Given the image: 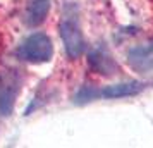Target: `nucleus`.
<instances>
[{
	"instance_id": "1",
	"label": "nucleus",
	"mask_w": 153,
	"mask_h": 148,
	"mask_svg": "<svg viewBox=\"0 0 153 148\" xmlns=\"http://www.w3.org/2000/svg\"><path fill=\"white\" fill-rule=\"evenodd\" d=\"M59 35L62 40L65 55L71 60H77L86 52V40L79 24V12L74 4H67L59 22Z\"/></svg>"
},
{
	"instance_id": "2",
	"label": "nucleus",
	"mask_w": 153,
	"mask_h": 148,
	"mask_svg": "<svg viewBox=\"0 0 153 148\" xmlns=\"http://www.w3.org/2000/svg\"><path fill=\"white\" fill-rule=\"evenodd\" d=\"M19 60L28 64H47L53 57V43L47 33H33L26 36L16 50Z\"/></svg>"
},
{
	"instance_id": "3",
	"label": "nucleus",
	"mask_w": 153,
	"mask_h": 148,
	"mask_svg": "<svg viewBox=\"0 0 153 148\" xmlns=\"http://www.w3.org/2000/svg\"><path fill=\"white\" fill-rule=\"evenodd\" d=\"M21 90V78L16 71L0 74V115L9 117L16 105V98Z\"/></svg>"
},
{
	"instance_id": "4",
	"label": "nucleus",
	"mask_w": 153,
	"mask_h": 148,
	"mask_svg": "<svg viewBox=\"0 0 153 148\" xmlns=\"http://www.w3.org/2000/svg\"><path fill=\"white\" fill-rule=\"evenodd\" d=\"M126 59H127L129 67L139 74L153 72V42L129 48L126 54Z\"/></svg>"
},
{
	"instance_id": "5",
	"label": "nucleus",
	"mask_w": 153,
	"mask_h": 148,
	"mask_svg": "<svg viewBox=\"0 0 153 148\" xmlns=\"http://www.w3.org/2000/svg\"><path fill=\"white\" fill-rule=\"evenodd\" d=\"M88 64L95 72L102 74V76H114L119 71L115 59L110 55V52L107 50L105 45H100L88 54Z\"/></svg>"
},
{
	"instance_id": "6",
	"label": "nucleus",
	"mask_w": 153,
	"mask_h": 148,
	"mask_svg": "<svg viewBox=\"0 0 153 148\" xmlns=\"http://www.w3.org/2000/svg\"><path fill=\"white\" fill-rule=\"evenodd\" d=\"M145 83L141 81H122L115 85H108L97 90V98H107V100H117V98H127V97H136L138 93L145 90Z\"/></svg>"
},
{
	"instance_id": "7",
	"label": "nucleus",
	"mask_w": 153,
	"mask_h": 148,
	"mask_svg": "<svg viewBox=\"0 0 153 148\" xmlns=\"http://www.w3.org/2000/svg\"><path fill=\"white\" fill-rule=\"evenodd\" d=\"M52 0H28L26 4V12H24V21L28 26L36 28L47 21V16L50 12Z\"/></svg>"
},
{
	"instance_id": "8",
	"label": "nucleus",
	"mask_w": 153,
	"mask_h": 148,
	"mask_svg": "<svg viewBox=\"0 0 153 148\" xmlns=\"http://www.w3.org/2000/svg\"><path fill=\"white\" fill-rule=\"evenodd\" d=\"M76 103H86V102H91V100H97V88L93 86H83L76 95Z\"/></svg>"
}]
</instances>
